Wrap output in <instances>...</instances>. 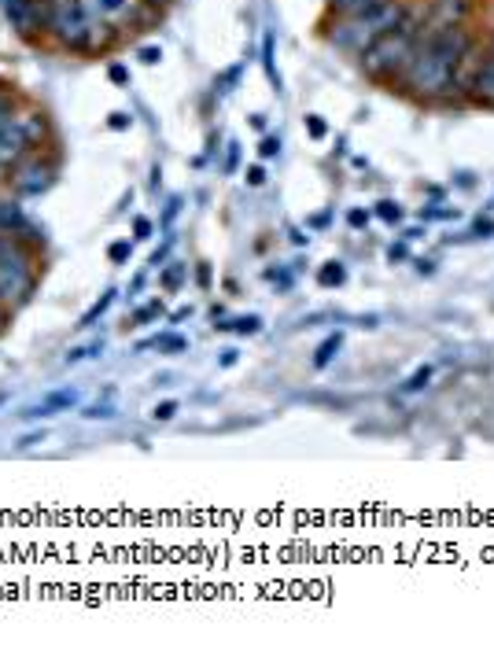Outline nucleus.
I'll return each mask as SVG.
<instances>
[{"label":"nucleus","mask_w":494,"mask_h":645,"mask_svg":"<svg viewBox=\"0 0 494 645\" xmlns=\"http://www.w3.org/2000/svg\"><path fill=\"white\" fill-rule=\"evenodd\" d=\"M428 380H432V369H417V373H413V380L406 384V391H421Z\"/></svg>","instance_id":"nucleus-27"},{"label":"nucleus","mask_w":494,"mask_h":645,"mask_svg":"<svg viewBox=\"0 0 494 645\" xmlns=\"http://www.w3.org/2000/svg\"><path fill=\"white\" fill-rule=\"evenodd\" d=\"M74 402H78V391H71V387H67V391H52V395H48L41 406H34L26 417H52L56 410H71Z\"/></svg>","instance_id":"nucleus-10"},{"label":"nucleus","mask_w":494,"mask_h":645,"mask_svg":"<svg viewBox=\"0 0 494 645\" xmlns=\"http://www.w3.org/2000/svg\"><path fill=\"white\" fill-rule=\"evenodd\" d=\"M306 133H310V137H314V141H321V137H325V133H329V126H325V122H321V115H306Z\"/></svg>","instance_id":"nucleus-22"},{"label":"nucleus","mask_w":494,"mask_h":645,"mask_svg":"<svg viewBox=\"0 0 494 645\" xmlns=\"http://www.w3.org/2000/svg\"><path fill=\"white\" fill-rule=\"evenodd\" d=\"M37 288V247L19 233H0V303L15 310Z\"/></svg>","instance_id":"nucleus-5"},{"label":"nucleus","mask_w":494,"mask_h":645,"mask_svg":"<svg viewBox=\"0 0 494 645\" xmlns=\"http://www.w3.org/2000/svg\"><path fill=\"white\" fill-rule=\"evenodd\" d=\"M472 56H476V37L465 23L439 26V30L421 26L417 52L399 85L417 100H443L454 89H465L461 74L472 67Z\"/></svg>","instance_id":"nucleus-1"},{"label":"nucleus","mask_w":494,"mask_h":645,"mask_svg":"<svg viewBox=\"0 0 494 645\" xmlns=\"http://www.w3.org/2000/svg\"><path fill=\"white\" fill-rule=\"evenodd\" d=\"M174 413H177V402L170 399V402H159V406L152 410V417L155 421H174Z\"/></svg>","instance_id":"nucleus-24"},{"label":"nucleus","mask_w":494,"mask_h":645,"mask_svg":"<svg viewBox=\"0 0 494 645\" xmlns=\"http://www.w3.org/2000/svg\"><path fill=\"white\" fill-rule=\"evenodd\" d=\"M107 74H111V82H118V85H122V82H130V71H126L122 63H111V71H107Z\"/></svg>","instance_id":"nucleus-31"},{"label":"nucleus","mask_w":494,"mask_h":645,"mask_svg":"<svg viewBox=\"0 0 494 645\" xmlns=\"http://www.w3.org/2000/svg\"><path fill=\"white\" fill-rule=\"evenodd\" d=\"M0 177H8V174H4V170H0Z\"/></svg>","instance_id":"nucleus-39"},{"label":"nucleus","mask_w":494,"mask_h":645,"mask_svg":"<svg viewBox=\"0 0 494 645\" xmlns=\"http://www.w3.org/2000/svg\"><path fill=\"white\" fill-rule=\"evenodd\" d=\"M100 351H104V340H93V343H85V347H71L63 362H67V365H78V362H85V358H93V354H100Z\"/></svg>","instance_id":"nucleus-16"},{"label":"nucleus","mask_w":494,"mask_h":645,"mask_svg":"<svg viewBox=\"0 0 494 645\" xmlns=\"http://www.w3.org/2000/svg\"><path fill=\"white\" fill-rule=\"evenodd\" d=\"M41 34L74 56H100L118 41V30L93 19L82 0H41Z\"/></svg>","instance_id":"nucleus-2"},{"label":"nucleus","mask_w":494,"mask_h":645,"mask_svg":"<svg viewBox=\"0 0 494 645\" xmlns=\"http://www.w3.org/2000/svg\"><path fill=\"white\" fill-rule=\"evenodd\" d=\"M347 281V270H343V262H325L318 270V284L321 288H340Z\"/></svg>","instance_id":"nucleus-13"},{"label":"nucleus","mask_w":494,"mask_h":645,"mask_svg":"<svg viewBox=\"0 0 494 645\" xmlns=\"http://www.w3.org/2000/svg\"><path fill=\"white\" fill-rule=\"evenodd\" d=\"M155 317H163V303H159V299H152L148 306H141V310L133 314V325H148V321H155Z\"/></svg>","instance_id":"nucleus-19"},{"label":"nucleus","mask_w":494,"mask_h":645,"mask_svg":"<svg viewBox=\"0 0 494 645\" xmlns=\"http://www.w3.org/2000/svg\"><path fill=\"white\" fill-rule=\"evenodd\" d=\"M262 159H273V155L281 152V141H277V137H262Z\"/></svg>","instance_id":"nucleus-28"},{"label":"nucleus","mask_w":494,"mask_h":645,"mask_svg":"<svg viewBox=\"0 0 494 645\" xmlns=\"http://www.w3.org/2000/svg\"><path fill=\"white\" fill-rule=\"evenodd\" d=\"M19 96L12 93V89H0V122H8V118L15 115V111H19Z\"/></svg>","instance_id":"nucleus-18"},{"label":"nucleus","mask_w":494,"mask_h":645,"mask_svg":"<svg viewBox=\"0 0 494 645\" xmlns=\"http://www.w3.org/2000/svg\"><path fill=\"white\" fill-rule=\"evenodd\" d=\"M236 155H240V152H236V144H229V163H225V170H233V166H236Z\"/></svg>","instance_id":"nucleus-37"},{"label":"nucleus","mask_w":494,"mask_h":645,"mask_svg":"<svg viewBox=\"0 0 494 645\" xmlns=\"http://www.w3.org/2000/svg\"><path fill=\"white\" fill-rule=\"evenodd\" d=\"M130 126H133L130 115H122V111H118V115H111V129H130Z\"/></svg>","instance_id":"nucleus-33"},{"label":"nucleus","mask_w":494,"mask_h":645,"mask_svg":"<svg viewBox=\"0 0 494 645\" xmlns=\"http://www.w3.org/2000/svg\"><path fill=\"white\" fill-rule=\"evenodd\" d=\"M85 417H89V421H107V417H111V406H89Z\"/></svg>","instance_id":"nucleus-29"},{"label":"nucleus","mask_w":494,"mask_h":645,"mask_svg":"<svg viewBox=\"0 0 494 645\" xmlns=\"http://www.w3.org/2000/svg\"><path fill=\"white\" fill-rule=\"evenodd\" d=\"M347 222H351L354 229H362V225H369V214H365V211H351V214H347Z\"/></svg>","instance_id":"nucleus-34"},{"label":"nucleus","mask_w":494,"mask_h":645,"mask_svg":"<svg viewBox=\"0 0 494 645\" xmlns=\"http://www.w3.org/2000/svg\"><path fill=\"white\" fill-rule=\"evenodd\" d=\"M0 89H8V85H4V78H0Z\"/></svg>","instance_id":"nucleus-38"},{"label":"nucleus","mask_w":494,"mask_h":645,"mask_svg":"<svg viewBox=\"0 0 494 645\" xmlns=\"http://www.w3.org/2000/svg\"><path fill=\"white\" fill-rule=\"evenodd\" d=\"M115 303V292H107V295H100V299H96L93 306H89V310H85L82 314V321H78V329H93L96 325V317H104L107 314V306Z\"/></svg>","instance_id":"nucleus-14"},{"label":"nucleus","mask_w":494,"mask_h":645,"mask_svg":"<svg viewBox=\"0 0 494 645\" xmlns=\"http://www.w3.org/2000/svg\"><path fill=\"white\" fill-rule=\"evenodd\" d=\"M218 329H233V332H240V336H255V332L262 329V317H236L233 325H218Z\"/></svg>","instance_id":"nucleus-17"},{"label":"nucleus","mask_w":494,"mask_h":645,"mask_svg":"<svg viewBox=\"0 0 494 645\" xmlns=\"http://www.w3.org/2000/svg\"><path fill=\"white\" fill-rule=\"evenodd\" d=\"M377 214H380V218H384V222H399V218H402L399 203H391V200L377 203Z\"/></svg>","instance_id":"nucleus-23"},{"label":"nucleus","mask_w":494,"mask_h":645,"mask_svg":"<svg viewBox=\"0 0 494 645\" xmlns=\"http://www.w3.org/2000/svg\"><path fill=\"white\" fill-rule=\"evenodd\" d=\"M417 41H421V12L413 8L395 30L377 37V41L358 56L362 59L365 78H373V82H380V85H399L406 67H410L413 52H417Z\"/></svg>","instance_id":"nucleus-3"},{"label":"nucleus","mask_w":494,"mask_h":645,"mask_svg":"<svg viewBox=\"0 0 494 645\" xmlns=\"http://www.w3.org/2000/svg\"><path fill=\"white\" fill-rule=\"evenodd\" d=\"M45 439V432H34V435H23V443L19 446H34V443H41Z\"/></svg>","instance_id":"nucleus-35"},{"label":"nucleus","mask_w":494,"mask_h":645,"mask_svg":"<svg viewBox=\"0 0 494 645\" xmlns=\"http://www.w3.org/2000/svg\"><path fill=\"white\" fill-rule=\"evenodd\" d=\"M82 4L89 8L93 19H100V23L111 26V30H137V26L148 23L155 12V8H148L144 0H82Z\"/></svg>","instance_id":"nucleus-7"},{"label":"nucleus","mask_w":494,"mask_h":645,"mask_svg":"<svg viewBox=\"0 0 494 645\" xmlns=\"http://www.w3.org/2000/svg\"><path fill=\"white\" fill-rule=\"evenodd\" d=\"M469 96L476 104L494 107V37L487 41V52H483V63L472 71L469 78Z\"/></svg>","instance_id":"nucleus-9"},{"label":"nucleus","mask_w":494,"mask_h":645,"mask_svg":"<svg viewBox=\"0 0 494 645\" xmlns=\"http://www.w3.org/2000/svg\"><path fill=\"white\" fill-rule=\"evenodd\" d=\"M56 174H59V163L56 155H45V148L34 155H26L19 163L8 170V188H12L19 200H34V196H45L48 188L56 185Z\"/></svg>","instance_id":"nucleus-6"},{"label":"nucleus","mask_w":494,"mask_h":645,"mask_svg":"<svg viewBox=\"0 0 494 645\" xmlns=\"http://www.w3.org/2000/svg\"><path fill=\"white\" fill-rule=\"evenodd\" d=\"M262 63H266V74H270V82L281 89V78H277V71H273V37H266V45H262Z\"/></svg>","instance_id":"nucleus-21"},{"label":"nucleus","mask_w":494,"mask_h":645,"mask_svg":"<svg viewBox=\"0 0 494 645\" xmlns=\"http://www.w3.org/2000/svg\"><path fill=\"white\" fill-rule=\"evenodd\" d=\"M148 347H159V351H166V354H177V351H185L189 343H185V336H155V340L141 343V351H148Z\"/></svg>","instance_id":"nucleus-15"},{"label":"nucleus","mask_w":494,"mask_h":645,"mask_svg":"<svg viewBox=\"0 0 494 645\" xmlns=\"http://www.w3.org/2000/svg\"><path fill=\"white\" fill-rule=\"evenodd\" d=\"M152 233H155V225L148 222V218H137V222H133V236H137V240H152Z\"/></svg>","instance_id":"nucleus-25"},{"label":"nucleus","mask_w":494,"mask_h":645,"mask_svg":"<svg viewBox=\"0 0 494 645\" xmlns=\"http://www.w3.org/2000/svg\"><path fill=\"white\" fill-rule=\"evenodd\" d=\"M380 4H388V0H325V8H329L332 19H340V15H362V12H373Z\"/></svg>","instance_id":"nucleus-11"},{"label":"nucleus","mask_w":494,"mask_h":645,"mask_svg":"<svg viewBox=\"0 0 494 645\" xmlns=\"http://www.w3.org/2000/svg\"><path fill=\"white\" fill-rule=\"evenodd\" d=\"M262 181H266V170H262V166H247V185L259 188Z\"/></svg>","instance_id":"nucleus-30"},{"label":"nucleus","mask_w":494,"mask_h":645,"mask_svg":"<svg viewBox=\"0 0 494 645\" xmlns=\"http://www.w3.org/2000/svg\"><path fill=\"white\" fill-rule=\"evenodd\" d=\"M413 8L410 4H402V0H388V4H380L373 12H362V15H340V19H332L329 15V30H325V41H329L336 52H347V56H362L365 48L373 45L377 37H384L388 30L410 15Z\"/></svg>","instance_id":"nucleus-4"},{"label":"nucleus","mask_w":494,"mask_h":645,"mask_svg":"<svg viewBox=\"0 0 494 645\" xmlns=\"http://www.w3.org/2000/svg\"><path fill=\"white\" fill-rule=\"evenodd\" d=\"M130 240H115V244L107 247V258H111V262H115V266H122V262H130Z\"/></svg>","instance_id":"nucleus-20"},{"label":"nucleus","mask_w":494,"mask_h":645,"mask_svg":"<svg viewBox=\"0 0 494 645\" xmlns=\"http://www.w3.org/2000/svg\"><path fill=\"white\" fill-rule=\"evenodd\" d=\"M8 317H12V310L0 303V332H4V325H8Z\"/></svg>","instance_id":"nucleus-36"},{"label":"nucleus","mask_w":494,"mask_h":645,"mask_svg":"<svg viewBox=\"0 0 494 645\" xmlns=\"http://www.w3.org/2000/svg\"><path fill=\"white\" fill-rule=\"evenodd\" d=\"M141 59H144V63H148V67H155V63L163 59V52H159V48H155V45H148V48H141Z\"/></svg>","instance_id":"nucleus-32"},{"label":"nucleus","mask_w":494,"mask_h":645,"mask_svg":"<svg viewBox=\"0 0 494 645\" xmlns=\"http://www.w3.org/2000/svg\"><path fill=\"white\" fill-rule=\"evenodd\" d=\"M343 347V332H332V336H325V343H321L318 351H314V369H325V365L340 354Z\"/></svg>","instance_id":"nucleus-12"},{"label":"nucleus","mask_w":494,"mask_h":645,"mask_svg":"<svg viewBox=\"0 0 494 645\" xmlns=\"http://www.w3.org/2000/svg\"><path fill=\"white\" fill-rule=\"evenodd\" d=\"M181 277H185V266H170V270L163 273V284L170 288V292H174L177 284H181Z\"/></svg>","instance_id":"nucleus-26"},{"label":"nucleus","mask_w":494,"mask_h":645,"mask_svg":"<svg viewBox=\"0 0 494 645\" xmlns=\"http://www.w3.org/2000/svg\"><path fill=\"white\" fill-rule=\"evenodd\" d=\"M4 12L19 30V37H26V41L45 37L41 34V0H4Z\"/></svg>","instance_id":"nucleus-8"}]
</instances>
